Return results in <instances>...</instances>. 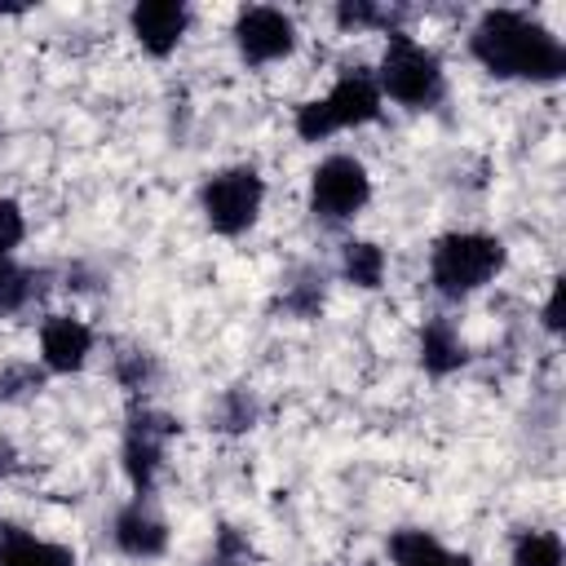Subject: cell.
Returning a JSON list of instances; mask_svg holds the SVG:
<instances>
[{
  "mask_svg": "<svg viewBox=\"0 0 566 566\" xmlns=\"http://www.w3.org/2000/svg\"><path fill=\"white\" fill-rule=\"evenodd\" d=\"M469 49L500 80L548 84V80L566 75L562 40L544 22H535L531 13H517V9H486L469 35Z\"/></svg>",
  "mask_w": 566,
  "mask_h": 566,
  "instance_id": "obj_1",
  "label": "cell"
},
{
  "mask_svg": "<svg viewBox=\"0 0 566 566\" xmlns=\"http://www.w3.org/2000/svg\"><path fill=\"white\" fill-rule=\"evenodd\" d=\"M504 270V243L482 230L442 234L429 252V279L442 296H469Z\"/></svg>",
  "mask_w": 566,
  "mask_h": 566,
  "instance_id": "obj_2",
  "label": "cell"
},
{
  "mask_svg": "<svg viewBox=\"0 0 566 566\" xmlns=\"http://www.w3.org/2000/svg\"><path fill=\"white\" fill-rule=\"evenodd\" d=\"M380 102H385V97H380L376 75L363 71V66H354V71H345V75L332 84L327 97H314V102H305V106L296 111V137H301V142H323V137H332L336 128L371 124V119L380 115Z\"/></svg>",
  "mask_w": 566,
  "mask_h": 566,
  "instance_id": "obj_3",
  "label": "cell"
},
{
  "mask_svg": "<svg viewBox=\"0 0 566 566\" xmlns=\"http://www.w3.org/2000/svg\"><path fill=\"white\" fill-rule=\"evenodd\" d=\"M376 84H380V97H394L398 106H411V111L433 106L442 97V62L433 49L416 44L411 35L389 31Z\"/></svg>",
  "mask_w": 566,
  "mask_h": 566,
  "instance_id": "obj_4",
  "label": "cell"
},
{
  "mask_svg": "<svg viewBox=\"0 0 566 566\" xmlns=\"http://www.w3.org/2000/svg\"><path fill=\"white\" fill-rule=\"evenodd\" d=\"M199 203H203V217H208V226H212L217 234H243V230L256 221L261 203H265V181H261V172L248 168V164L221 168V172H212V177L203 181Z\"/></svg>",
  "mask_w": 566,
  "mask_h": 566,
  "instance_id": "obj_5",
  "label": "cell"
},
{
  "mask_svg": "<svg viewBox=\"0 0 566 566\" xmlns=\"http://www.w3.org/2000/svg\"><path fill=\"white\" fill-rule=\"evenodd\" d=\"M371 199V177L354 155H327L310 177V212L318 221H349Z\"/></svg>",
  "mask_w": 566,
  "mask_h": 566,
  "instance_id": "obj_6",
  "label": "cell"
},
{
  "mask_svg": "<svg viewBox=\"0 0 566 566\" xmlns=\"http://www.w3.org/2000/svg\"><path fill=\"white\" fill-rule=\"evenodd\" d=\"M177 433V420L164 416V411H150V407H133L128 416V429H124V473L142 495L155 491V478L164 469V442Z\"/></svg>",
  "mask_w": 566,
  "mask_h": 566,
  "instance_id": "obj_7",
  "label": "cell"
},
{
  "mask_svg": "<svg viewBox=\"0 0 566 566\" xmlns=\"http://www.w3.org/2000/svg\"><path fill=\"white\" fill-rule=\"evenodd\" d=\"M234 44H239L243 62L265 66V62H279V57H287L296 49V27L274 4H248L234 18Z\"/></svg>",
  "mask_w": 566,
  "mask_h": 566,
  "instance_id": "obj_8",
  "label": "cell"
},
{
  "mask_svg": "<svg viewBox=\"0 0 566 566\" xmlns=\"http://www.w3.org/2000/svg\"><path fill=\"white\" fill-rule=\"evenodd\" d=\"M128 27H133V35H137V44L146 53L168 57L181 44L186 27H190V9L177 4V0H142V4H133Z\"/></svg>",
  "mask_w": 566,
  "mask_h": 566,
  "instance_id": "obj_9",
  "label": "cell"
},
{
  "mask_svg": "<svg viewBox=\"0 0 566 566\" xmlns=\"http://www.w3.org/2000/svg\"><path fill=\"white\" fill-rule=\"evenodd\" d=\"M88 354H93V332L80 318H71V314L44 318V327H40V358H44L49 371H80L88 363Z\"/></svg>",
  "mask_w": 566,
  "mask_h": 566,
  "instance_id": "obj_10",
  "label": "cell"
},
{
  "mask_svg": "<svg viewBox=\"0 0 566 566\" xmlns=\"http://www.w3.org/2000/svg\"><path fill=\"white\" fill-rule=\"evenodd\" d=\"M111 535H115V548L124 557H137V562H150V557H159L168 548V526L142 500H133L128 509H119Z\"/></svg>",
  "mask_w": 566,
  "mask_h": 566,
  "instance_id": "obj_11",
  "label": "cell"
},
{
  "mask_svg": "<svg viewBox=\"0 0 566 566\" xmlns=\"http://www.w3.org/2000/svg\"><path fill=\"white\" fill-rule=\"evenodd\" d=\"M0 566H75V553L0 522Z\"/></svg>",
  "mask_w": 566,
  "mask_h": 566,
  "instance_id": "obj_12",
  "label": "cell"
},
{
  "mask_svg": "<svg viewBox=\"0 0 566 566\" xmlns=\"http://www.w3.org/2000/svg\"><path fill=\"white\" fill-rule=\"evenodd\" d=\"M469 349L460 340V332L451 327V318H429L420 327V363L429 376H451L455 367H464Z\"/></svg>",
  "mask_w": 566,
  "mask_h": 566,
  "instance_id": "obj_13",
  "label": "cell"
},
{
  "mask_svg": "<svg viewBox=\"0 0 566 566\" xmlns=\"http://www.w3.org/2000/svg\"><path fill=\"white\" fill-rule=\"evenodd\" d=\"M389 557H394V566H473L464 553L442 548L429 531H394Z\"/></svg>",
  "mask_w": 566,
  "mask_h": 566,
  "instance_id": "obj_14",
  "label": "cell"
},
{
  "mask_svg": "<svg viewBox=\"0 0 566 566\" xmlns=\"http://www.w3.org/2000/svg\"><path fill=\"white\" fill-rule=\"evenodd\" d=\"M340 270H345V279L354 287H380V279H385V248H376L367 239H354V243H345Z\"/></svg>",
  "mask_w": 566,
  "mask_h": 566,
  "instance_id": "obj_15",
  "label": "cell"
},
{
  "mask_svg": "<svg viewBox=\"0 0 566 566\" xmlns=\"http://www.w3.org/2000/svg\"><path fill=\"white\" fill-rule=\"evenodd\" d=\"M566 548L557 531H522L513 539V566H562Z\"/></svg>",
  "mask_w": 566,
  "mask_h": 566,
  "instance_id": "obj_16",
  "label": "cell"
},
{
  "mask_svg": "<svg viewBox=\"0 0 566 566\" xmlns=\"http://www.w3.org/2000/svg\"><path fill=\"white\" fill-rule=\"evenodd\" d=\"M252 420H256L252 394H248V389H230V394L221 398V407H217V429L239 433V429H252Z\"/></svg>",
  "mask_w": 566,
  "mask_h": 566,
  "instance_id": "obj_17",
  "label": "cell"
},
{
  "mask_svg": "<svg viewBox=\"0 0 566 566\" xmlns=\"http://www.w3.org/2000/svg\"><path fill=\"white\" fill-rule=\"evenodd\" d=\"M389 9H380V4H367V0H340L336 4V22L345 27V31H363V27H389Z\"/></svg>",
  "mask_w": 566,
  "mask_h": 566,
  "instance_id": "obj_18",
  "label": "cell"
},
{
  "mask_svg": "<svg viewBox=\"0 0 566 566\" xmlns=\"http://www.w3.org/2000/svg\"><path fill=\"white\" fill-rule=\"evenodd\" d=\"M27 296H31V274L0 252V310H18Z\"/></svg>",
  "mask_w": 566,
  "mask_h": 566,
  "instance_id": "obj_19",
  "label": "cell"
},
{
  "mask_svg": "<svg viewBox=\"0 0 566 566\" xmlns=\"http://www.w3.org/2000/svg\"><path fill=\"white\" fill-rule=\"evenodd\" d=\"M283 310L296 314V318H314V314L323 310V279H318V283H314V279L296 283V287L283 296Z\"/></svg>",
  "mask_w": 566,
  "mask_h": 566,
  "instance_id": "obj_20",
  "label": "cell"
},
{
  "mask_svg": "<svg viewBox=\"0 0 566 566\" xmlns=\"http://www.w3.org/2000/svg\"><path fill=\"white\" fill-rule=\"evenodd\" d=\"M40 367H31V363H9L4 371H0V398H18V394H31V389H40Z\"/></svg>",
  "mask_w": 566,
  "mask_h": 566,
  "instance_id": "obj_21",
  "label": "cell"
},
{
  "mask_svg": "<svg viewBox=\"0 0 566 566\" xmlns=\"http://www.w3.org/2000/svg\"><path fill=\"white\" fill-rule=\"evenodd\" d=\"M27 234V221H22V208L13 199H0V252L9 256Z\"/></svg>",
  "mask_w": 566,
  "mask_h": 566,
  "instance_id": "obj_22",
  "label": "cell"
},
{
  "mask_svg": "<svg viewBox=\"0 0 566 566\" xmlns=\"http://www.w3.org/2000/svg\"><path fill=\"white\" fill-rule=\"evenodd\" d=\"M146 376H150V358H146V354H137V349L119 354V380H124L128 389H142Z\"/></svg>",
  "mask_w": 566,
  "mask_h": 566,
  "instance_id": "obj_23",
  "label": "cell"
},
{
  "mask_svg": "<svg viewBox=\"0 0 566 566\" xmlns=\"http://www.w3.org/2000/svg\"><path fill=\"white\" fill-rule=\"evenodd\" d=\"M544 327H548V332H557V327H562V283H553V292H548V305H544Z\"/></svg>",
  "mask_w": 566,
  "mask_h": 566,
  "instance_id": "obj_24",
  "label": "cell"
},
{
  "mask_svg": "<svg viewBox=\"0 0 566 566\" xmlns=\"http://www.w3.org/2000/svg\"><path fill=\"white\" fill-rule=\"evenodd\" d=\"M13 464H18V455H13V447L0 438V478H4V473H13Z\"/></svg>",
  "mask_w": 566,
  "mask_h": 566,
  "instance_id": "obj_25",
  "label": "cell"
}]
</instances>
